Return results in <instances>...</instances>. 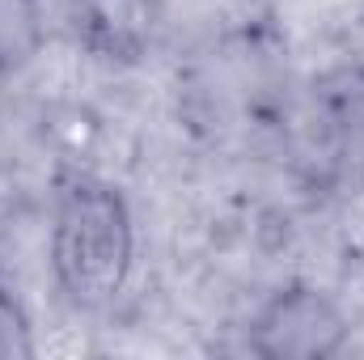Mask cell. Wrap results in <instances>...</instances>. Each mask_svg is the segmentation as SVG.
<instances>
[{
  "instance_id": "1",
  "label": "cell",
  "mask_w": 364,
  "mask_h": 360,
  "mask_svg": "<svg viewBox=\"0 0 364 360\" xmlns=\"http://www.w3.org/2000/svg\"><path fill=\"white\" fill-rule=\"evenodd\" d=\"M47 263L60 297L81 314H97L123 297L136 268V221L114 182L97 174L60 179Z\"/></svg>"
},
{
  "instance_id": "2",
  "label": "cell",
  "mask_w": 364,
  "mask_h": 360,
  "mask_svg": "<svg viewBox=\"0 0 364 360\" xmlns=\"http://www.w3.org/2000/svg\"><path fill=\"white\" fill-rule=\"evenodd\" d=\"M352 339L343 305L305 280L279 284L255 309L246 327V348L263 360H331Z\"/></svg>"
},
{
  "instance_id": "3",
  "label": "cell",
  "mask_w": 364,
  "mask_h": 360,
  "mask_svg": "<svg viewBox=\"0 0 364 360\" xmlns=\"http://www.w3.org/2000/svg\"><path fill=\"white\" fill-rule=\"evenodd\" d=\"M166 0H73L81 47L106 64H136L161 30Z\"/></svg>"
},
{
  "instance_id": "4",
  "label": "cell",
  "mask_w": 364,
  "mask_h": 360,
  "mask_svg": "<svg viewBox=\"0 0 364 360\" xmlns=\"http://www.w3.org/2000/svg\"><path fill=\"white\" fill-rule=\"evenodd\" d=\"M43 0H0V77L21 73L43 51Z\"/></svg>"
},
{
  "instance_id": "5",
  "label": "cell",
  "mask_w": 364,
  "mask_h": 360,
  "mask_svg": "<svg viewBox=\"0 0 364 360\" xmlns=\"http://www.w3.org/2000/svg\"><path fill=\"white\" fill-rule=\"evenodd\" d=\"M34 352H38L34 348V327H30L21 301L0 280V360H30Z\"/></svg>"
}]
</instances>
